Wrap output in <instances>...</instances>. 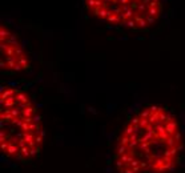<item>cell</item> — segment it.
<instances>
[{
	"mask_svg": "<svg viewBox=\"0 0 185 173\" xmlns=\"http://www.w3.org/2000/svg\"><path fill=\"white\" fill-rule=\"evenodd\" d=\"M182 148L176 116L164 107L148 105L124 125L113 163L119 173H169L177 165Z\"/></svg>",
	"mask_w": 185,
	"mask_h": 173,
	"instance_id": "1",
	"label": "cell"
},
{
	"mask_svg": "<svg viewBox=\"0 0 185 173\" xmlns=\"http://www.w3.org/2000/svg\"><path fill=\"white\" fill-rule=\"evenodd\" d=\"M44 141L40 113L25 91H0V146L7 159L28 163L36 159Z\"/></svg>",
	"mask_w": 185,
	"mask_h": 173,
	"instance_id": "2",
	"label": "cell"
},
{
	"mask_svg": "<svg viewBox=\"0 0 185 173\" xmlns=\"http://www.w3.org/2000/svg\"><path fill=\"white\" fill-rule=\"evenodd\" d=\"M87 9L108 25L129 31H147L158 21L161 0H84Z\"/></svg>",
	"mask_w": 185,
	"mask_h": 173,
	"instance_id": "3",
	"label": "cell"
},
{
	"mask_svg": "<svg viewBox=\"0 0 185 173\" xmlns=\"http://www.w3.org/2000/svg\"><path fill=\"white\" fill-rule=\"evenodd\" d=\"M0 69L5 75L29 69V59L23 44L14 31L4 24L0 28Z\"/></svg>",
	"mask_w": 185,
	"mask_h": 173,
	"instance_id": "4",
	"label": "cell"
}]
</instances>
